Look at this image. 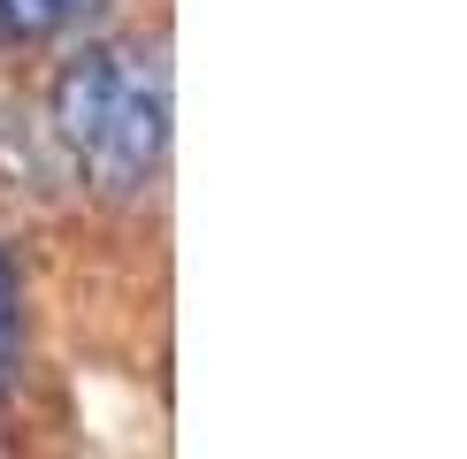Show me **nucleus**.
I'll return each instance as SVG.
<instances>
[{
	"label": "nucleus",
	"mask_w": 467,
	"mask_h": 459,
	"mask_svg": "<svg viewBox=\"0 0 467 459\" xmlns=\"http://www.w3.org/2000/svg\"><path fill=\"white\" fill-rule=\"evenodd\" d=\"M54 130L100 191H139L169 146V76L130 46L77 54L54 85Z\"/></svg>",
	"instance_id": "1"
},
{
	"label": "nucleus",
	"mask_w": 467,
	"mask_h": 459,
	"mask_svg": "<svg viewBox=\"0 0 467 459\" xmlns=\"http://www.w3.org/2000/svg\"><path fill=\"white\" fill-rule=\"evenodd\" d=\"M92 8L100 0H0V38H47V31H62Z\"/></svg>",
	"instance_id": "2"
},
{
	"label": "nucleus",
	"mask_w": 467,
	"mask_h": 459,
	"mask_svg": "<svg viewBox=\"0 0 467 459\" xmlns=\"http://www.w3.org/2000/svg\"><path fill=\"white\" fill-rule=\"evenodd\" d=\"M8 321H16V276H8V260H0V337H8Z\"/></svg>",
	"instance_id": "3"
}]
</instances>
